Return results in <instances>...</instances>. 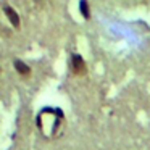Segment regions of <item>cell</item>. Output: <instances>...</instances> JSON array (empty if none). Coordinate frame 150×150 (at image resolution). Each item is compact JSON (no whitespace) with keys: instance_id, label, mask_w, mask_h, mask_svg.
Instances as JSON below:
<instances>
[{"instance_id":"1","label":"cell","mask_w":150,"mask_h":150,"mask_svg":"<svg viewBox=\"0 0 150 150\" xmlns=\"http://www.w3.org/2000/svg\"><path fill=\"white\" fill-rule=\"evenodd\" d=\"M65 120L63 111L60 108H44L39 115H37V127L40 132L47 137V139H53L60 134L62 129V123Z\"/></svg>"},{"instance_id":"2","label":"cell","mask_w":150,"mask_h":150,"mask_svg":"<svg viewBox=\"0 0 150 150\" xmlns=\"http://www.w3.org/2000/svg\"><path fill=\"white\" fill-rule=\"evenodd\" d=\"M69 69L74 76H84L86 71H87V66H86V62L81 55L78 53H73L71 60H69Z\"/></svg>"},{"instance_id":"3","label":"cell","mask_w":150,"mask_h":150,"mask_svg":"<svg viewBox=\"0 0 150 150\" xmlns=\"http://www.w3.org/2000/svg\"><path fill=\"white\" fill-rule=\"evenodd\" d=\"M4 11H5V15H7V18L10 20V23L13 24V28H20V16H18L16 11L11 7H5Z\"/></svg>"},{"instance_id":"4","label":"cell","mask_w":150,"mask_h":150,"mask_svg":"<svg viewBox=\"0 0 150 150\" xmlns=\"http://www.w3.org/2000/svg\"><path fill=\"white\" fill-rule=\"evenodd\" d=\"M15 69H16L21 76H29L31 74V68L24 62H21V60H15Z\"/></svg>"},{"instance_id":"5","label":"cell","mask_w":150,"mask_h":150,"mask_svg":"<svg viewBox=\"0 0 150 150\" xmlns=\"http://www.w3.org/2000/svg\"><path fill=\"white\" fill-rule=\"evenodd\" d=\"M79 11H81L82 18H86V20H89V18H91V11H89L87 0H81V2H79Z\"/></svg>"}]
</instances>
